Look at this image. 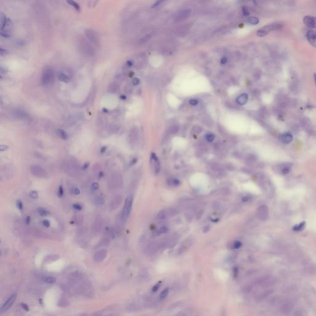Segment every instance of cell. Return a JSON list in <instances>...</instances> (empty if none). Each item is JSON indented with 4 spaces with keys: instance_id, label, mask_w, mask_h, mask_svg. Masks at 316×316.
<instances>
[{
    "instance_id": "6da1fadb",
    "label": "cell",
    "mask_w": 316,
    "mask_h": 316,
    "mask_svg": "<svg viewBox=\"0 0 316 316\" xmlns=\"http://www.w3.org/2000/svg\"><path fill=\"white\" fill-rule=\"evenodd\" d=\"M0 34L3 37L9 38L11 35L13 23L11 20L6 16V15L1 13L0 17Z\"/></svg>"
},
{
    "instance_id": "7a4b0ae2",
    "label": "cell",
    "mask_w": 316,
    "mask_h": 316,
    "mask_svg": "<svg viewBox=\"0 0 316 316\" xmlns=\"http://www.w3.org/2000/svg\"><path fill=\"white\" fill-rule=\"evenodd\" d=\"M283 27V25L281 23L279 22H275L270 23V24H268L265 25L264 27H262L261 29H259L256 32V35L258 37H266L271 32L273 31H277L282 29Z\"/></svg>"
},
{
    "instance_id": "3957f363",
    "label": "cell",
    "mask_w": 316,
    "mask_h": 316,
    "mask_svg": "<svg viewBox=\"0 0 316 316\" xmlns=\"http://www.w3.org/2000/svg\"><path fill=\"white\" fill-rule=\"evenodd\" d=\"M77 46L79 51L83 54L90 56H93L95 54V51L93 48L85 39L80 38L78 40Z\"/></svg>"
},
{
    "instance_id": "277c9868",
    "label": "cell",
    "mask_w": 316,
    "mask_h": 316,
    "mask_svg": "<svg viewBox=\"0 0 316 316\" xmlns=\"http://www.w3.org/2000/svg\"><path fill=\"white\" fill-rule=\"evenodd\" d=\"M85 35L88 40H89L95 46L100 45V38L99 34L95 30L91 29H87L84 32Z\"/></svg>"
},
{
    "instance_id": "5b68a950",
    "label": "cell",
    "mask_w": 316,
    "mask_h": 316,
    "mask_svg": "<svg viewBox=\"0 0 316 316\" xmlns=\"http://www.w3.org/2000/svg\"><path fill=\"white\" fill-rule=\"evenodd\" d=\"M54 71L51 68H46L42 75V83L43 85H48L53 81Z\"/></svg>"
},
{
    "instance_id": "8992f818",
    "label": "cell",
    "mask_w": 316,
    "mask_h": 316,
    "mask_svg": "<svg viewBox=\"0 0 316 316\" xmlns=\"http://www.w3.org/2000/svg\"><path fill=\"white\" fill-rule=\"evenodd\" d=\"M133 205V197L131 196H129L125 200V205L123 206L122 213V219L123 221H126L129 217Z\"/></svg>"
},
{
    "instance_id": "52a82bcc",
    "label": "cell",
    "mask_w": 316,
    "mask_h": 316,
    "mask_svg": "<svg viewBox=\"0 0 316 316\" xmlns=\"http://www.w3.org/2000/svg\"><path fill=\"white\" fill-rule=\"evenodd\" d=\"M292 167V164L291 162H283L280 164L276 165L274 167V171L276 173L282 175H285L288 174Z\"/></svg>"
},
{
    "instance_id": "ba28073f",
    "label": "cell",
    "mask_w": 316,
    "mask_h": 316,
    "mask_svg": "<svg viewBox=\"0 0 316 316\" xmlns=\"http://www.w3.org/2000/svg\"><path fill=\"white\" fill-rule=\"evenodd\" d=\"M30 171L32 174L38 178H46L48 177V174L46 170L41 166L38 165H34L31 166Z\"/></svg>"
},
{
    "instance_id": "9c48e42d",
    "label": "cell",
    "mask_w": 316,
    "mask_h": 316,
    "mask_svg": "<svg viewBox=\"0 0 316 316\" xmlns=\"http://www.w3.org/2000/svg\"><path fill=\"white\" fill-rule=\"evenodd\" d=\"M16 298H17L16 294H13L11 296H10L9 298L6 300V302L4 303L2 305V306L1 307V309H0V312H1V313H4V312H6L7 309H9L12 306V305H13L15 300H16Z\"/></svg>"
},
{
    "instance_id": "30bf717a",
    "label": "cell",
    "mask_w": 316,
    "mask_h": 316,
    "mask_svg": "<svg viewBox=\"0 0 316 316\" xmlns=\"http://www.w3.org/2000/svg\"><path fill=\"white\" fill-rule=\"evenodd\" d=\"M107 255V251L105 249H101L97 251L94 254L93 259L97 262H101L106 259Z\"/></svg>"
},
{
    "instance_id": "8fae6325",
    "label": "cell",
    "mask_w": 316,
    "mask_h": 316,
    "mask_svg": "<svg viewBox=\"0 0 316 316\" xmlns=\"http://www.w3.org/2000/svg\"><path fill=\"white\" fill-rule=\"evenodd\" d=\"M303 23L310 29H316V17L306 15L303 19Z\"/></svg>"
},
{
    "instance_id": "7c38bea8",
    "label": "cell",
    "mask_w": 316,
    "mask_h": 316,
    "mask_svg": "<svg viewBox=\"0 0 316 316\" xmlns=\"http://www.w3.org/2000/svg\"><path fill=\"white\" fill-rule=\"evenodd\" d=\"M12 115H13V116L15 119H17L18 120H24L29 117V115H28L26 112L21 109L14 110L12 112Z\"/></svg>"
},
{
    "instance_id": "4fadbf2b",
    "label": "cell",
    "mask_w": 316,
    "mask_h": 316,
    "mask_svg": "<svg viewBox=\"0 0 316 316\" xmlns=\"http://www.w3.org/2000/svg\"><path fill=\"white\" fill-rule=\"evenodd\" d=\"M257 214L259 219L262 221H265L268 217V210L266 206H260L257 212Z\"/></svg>"
},
{
    "instance_id": "5bb4252c",
    "label": "cell",
    "mask_w": 316,
    "mask_h": 316,
    "mask_svg": "<svg viewBox=\"0 0 316 316\" xmlns=\"http://www.w3.org/2000/svg\"><path fill=\"white\" fill-rule=\"evenodd\" d=\"M306 38L311 45L316 48V32L312 30H309L306 34Z\"/></svg>"
},
{
    "instance_id": "9a60e30c",
    "label": "cell",
    "mask_w": 316,
    "mask_h": 316,
    "mask_svg": "<svg viewBox=\"0 0 316 316\" xmlns=\"http://www.w3.org/2000/svg\"><path fill=\"white\" fill-rule=\"evenodd\" d=\"M151 160L152 165L153 166V167H154V172L156 174H157L159 173L161 167H160V163L159 160L156 156V155L154 153H152Z\"/></svg>"
},
{
    "instance_id": "2e32d148",
    "label": "cell",
    "mask_w": 316,
    "mask_h": 316,
    "mask_svg": "<svg viewBox=\"0 0 316 316\" xmlns=\"http://www.w3.org/2000/svg\"><path fill=\"white\" fill-rule=\"evenodd\" d=\"M278 139L281 142L288 144L291 143L293 140V137H292L291 134L289 133H285L280 135Z\"/></svg>"
},
{
    "instance_id": "e0dca14e",
    "label": "cell",
    "mask_w": 316,
    "mask_h": 316,
    "mask_svg": "<svg viewBox=\"0 0 316 316\" xmlns=\"http://www.w3.org/2000/svg\"><path fill=\"white\" fill-rule=\"evenodd\" d=\"M191 14V10L190 9H185L183 10L177 14V19L179 21L180 20H183L189 16L190 14Z\"/></svg>"
},
{
    "instance_id": "ac0fdd59",
    "label": "cell",
    "mask_w": 316,
    "mask_h": 316,
    "mask_svg": "<svg viewBox=\"0 0 316 316\" xmlns=\"http://www.w3.org/2000/svg\"><path fill=\"white\" fill-rule=\"evenodd\" d=\"M169 212L167 209H164L161 211L157 215V217H156L157 220L159 221H164V220L166 219L168 217V216H169Z\"/></svg>"
},
{
    "instance_id": "d6986e66",
    "label": "cell",
    "mask_w": 316,
    "mask_h": 316,
    "mask_svg": "<svg viewBox=\"0 0 316 316\" xmlns=\"http://www.w3.org/2000/svg\"><path fill=\"white\" fill-rule=\"evenodd\" d=\"M248 99V95L246 93H243L237 98V102L240 105H244L247 103Z\"/></svg>"
},
{
    "instance_id": "ffe728a7",
    "label": "cell",
    "mask_w": 316,
    "mask_h": 316,
    "mask_svg": "<svg viewBox=\"0 0 316 316\" xmlns=\"http://www.w3.org/2000/svg\"><path fill=\"white\" fill-rule=\"evenodd\" d=\"M121 178L118 176V175H113L110 180V184L113 187L115 186H118L119 183H121Z\"/></svg>"
},
{
    "instance_id": "44dd1931",
    "label": "cell",
    "mask_w": 316,
    "mask_h": 316,
    "mask_svg": "<svg viewBox=\"0 0 316 316\" xmlns=\"http://www.w3.org/2000/svg\"><path fill=\"white\" fill-rule=\"evenodd\" d=\"M121 203V198L120 197H117L114 198L113 201L111 203L110 208L111 209H116L118 206L120 205V204Z\"/></svg>"
},
{
    "instance_id": "7402d4cb",
    "label": "cell",
    "mask_w": 316,
    "mask_h": 316,
    "mask_svg": "<svg viewBox=\"0 0 316 316\" xmlns=\"http://www.w3.org/2000/svg\"><path fill=\"white\" fill-rule=\"evenodd\" d=\"M67 3L68 5H69L72 7H73L75 10H77V11H81V6H80L78 4L76 1H75L74 0H67Z\"/></svg>"
},
{
    "instance_id": "603a6c76",
    "label": "cell",
    "mask_w": 316,
    "mask_h": 316,
    "mask_svg": "<svg viewBox=\"0 0 316 316\" xmlns=\"http://www.w3.org/2000/svg\"><path fill=\"white\" fill-rule=\"evenodd\" d=\"M56 132H57L58 135L59 137L60 138H62V139H63V140H66L68 139V135H67V133H66V131H65L64 130H62V129H58Z\"/></svg>"
},
{
    "instance_id": "cb8c5ba5",
    "label": "cell",
    "mask_w": 316,
    "mask_h": 316,
    "mask_svg": "<svg viewBox=\"0 0 316 316\" xmlns=\"http://www.w3.org/2000/svg\"><path fill=\"white\" fill-rule=\"evenodd\" d=\"M247 22L249 24L255 25L258 24L259 22V20L256 17L252 16V17H249L248 19H247Z\"/></svg>"
},
{
    "instance_id": "d4e9b609",
    "label": "cell",
    "mask_w": 316,
    "mask_h": 316,
    "mask_svg": "<svg viewBox=\"0 0 316 316\" xmlns=\"http://www.w3.org/2000/svg\"><path fill=\"white\" fill-rule=\"evenodd\" d=\"M59 80L62 82H69L70 81L69 77L64 73H61L59 75Z\"/></svg>"
},
{
    "instance_id": "484cf974",
    "label": "cell",
    "mask_w": 316,
    "mask_h": 316,
    "mask_svg": "<svg viewBox=\"0 0 316 316\" xmlns=\"http://www.w3.org/2000/svg\"><path fill=\"white\" fill-rule=\"evenodd\" d=\"M305 222H302L300 223H299V224L295 225L293 228V230L294 231H301L304 228H305Z\"/></svg>"
},
{
    "instance_id": "4316f807",
    "label": "cell",
    "mask_w": 316,
    "mask_h": 316,
    "mask_svg": "<svg viewBox=\"0 0 316 316\" xmlns=\"http://www.w3.org/2000/svg\"><path fill=\"white\" fill-rule=\"evenodd\" d=\"M118 90V85L115 83H111L108 87V91L111 93H115Z\"/></svg>"
},
{
    "instance_id": "83f0119b",
    "label": "cell",
    "mask_w": 316,
    "mask_h": 316,
    "mask_svg": "<svg viewBox=\"0 0 316 316\" xmlns=\"http://www.w3.org/2000/svg\"><path fill=\"white\" fill-rule=\"evenodd\" d=\"M59 258V256H57V255H50V256H47L46 258L45 262L54 261H56V260H57Z\"/></svg>"
},
{
    "instance_id": "f1b7e54d",
    "label": "cell",
    "mask_w": 316,
    "mask_h": 316,
    "mask_svg": "<svg viewBox=\"0 0 316 316\" xmlns=\"http://www.w3.org/2000/svg\"><path fill=\"white\" fill-rule=\"evenodd\" d=\"M105 199L101 197H98L95 200V204L97 206H101L105 204Z\"/></svg>"
},
{
    "instance_id": "f546056e",
    "label": "cell",
    "mask_w": 316,
    "mask_h": 316,
    "mask_svg": "<svg viewBox=\"0 0 316 316\" xmlns=\"http://www.w3.org/2000/svg\"><path fill=\"white\" fill-rule=\"evenodd\" d=\"M168 294H169V289L166 288L165 290H164L161 292V293L160 294V299L164 300V299H166L167 297Z\"/></svg>"
},
{
    "instance_id": "4dcf8cb0",
    "label": "cell",
    "mask_w": 316,
    "mask_h": 316,
    "mask_svg": "<svg viewBox=\"0 0 316 316\" xmlns=\"http://www.w3.org/2000/svg\"><path fill=\"white\" fill-rule=\"evenodd\" d=\"M169 231V229H168L167 227H166V226H163V227H161L160 229L157 231V234L158 235H161V234H163V233H165L166 232H167V231Z\"/></svg>"
},
{
    "instance_id": "1f68e13d",
    "label": "cell",
    "mask_w": 316,
    "mask_h": 316,
    "mask_svg": "<svg viewBox=\"0 0 316 316\" xmlns=\"http://www.w3.org/2000/svg\"><path fill=\"white\" fill-rule=\"evenodd\" d=\"M38 213H39L40 215H41V216H43V217L47 216V215H48L50 214V213L48 211L45 210V209H38Z\"/></svg>"
},
{
    "instance_id": "d6a6232c",
    "label": "cell",
    "mask_w": 316,
    "mask_h": 316,
    "mask_svg": "<svg viewBox=\"0 0 316 316\" xmlns=\"http://www.w3.org/2000/svg\"><path fill=\"white\" fill-rule=\"evenodd\" d=\"M169 182H168V183H169V185H174V186H177V185H178L180 184V181L176 179V178H172V179H170Z\"/></svg>"
},
{
    "instance_id": "836d02e7",
    "label": "cell",
    "mask_w": 316,
    "mask_h": 316,
    "mask_svg": "<svg viewBox=\"0 0 316 316\" xmlns=\"http://www.w3.org/2000/svg\"><path fill=\"white\" fill-rule=\"evenodd\" d=\"M45 281L47 283L53 284L56 282V279L54 277H46L45 278Z\"/></svg>"
},
{
    "instance_id": "e575fe53",
    "label": "cell",
    "mask_w": 316,
    "mask_h": 316,
    "mask_svg": "<svg viewBox=\"0 0 316 316\" xmlns=\"http://www.w3.org/2000/svg\"><path fill=\"white\" fill-rule=\"evenodd\" d=\"M29 196L33 199H37L38 197V193L35 191H31L29 193Z\"/></svg>"
},
{
    "instance_id": "d590c367",
    "label": "cell",
    "mask_w": 316,
    "mask_h": 316,
    "mask_svg": "<svg viewBox=\"0 0 316 316\" xmlns=\"http://www.w3.org/2000/svg\"><path fill=\"white\" fill-rule=\"evenodd\" d=\"M214 138H215L214 135L213 134H207L206 136V140H207L208 142H213V141L214 140Z\"/></svg>"
},
{
    "instance_id": "8d00e7d4",
    "label": "cell",
    "mask_w": 316,
    "mask_h": 316,
    "mask_svg": "<svg viewBox=\"0 0 316 316\" xmlns=\"http://www.w3.org/2000/svg\"><path fill=\"white\" fill-rule=\"evenodd\" d=\"M99 184L97 182L93 183H92L91 186V189L93 191L98 190L99 189Z\"/></svg>"
},
{
    "instance_id": "74e56055",
    "label": "cell",
    "mask_w": 316,
    "mask_h": 316,
    "mask_svg": "<svg viewBox=\"0 0 316 316\" xmlns=\"http://www.w3.org/2000/svg\"><path fill=\"white\" fill-rule=\"evenodd\" d=\"M164 1V0H156V2L153 4V5L152 6V7H153V8H154V7L159 6V5H161Z\"/></svg>"
},
{
    "instance_id": "f35d334b",
    "label": "cell",
    "mask_w": 316,
    "mask_h": 316,
    "mask_svg": "<svg viewBox=\"0 0 316 316\" xmlns=\"http://www.w3.org/2000/svg\"><path fill=\"white\" fill-rule=\"evenodd\" d=\"M242 13H243V14L244 15H245V16H248V15H250V11H248V9L246 8V7H242Z\"/></svg>"
},
{
    "instance_id": "ab89813d",
    "label": "cell",
    "mask_w": 316,
    "mask_h": 316,
    "mask_svg": "<svg viewBox=\"0 0 316 316\" xmlns=\"http://www.w3.org/2000/svg\"><path fill=\"white\" fill-rule=\"evenodd\" d=\"M242 245V244L239 241H235L233 243V248L235 249H238L239 248H240Z\"/></svg>"
},
{
    "instance_id": "60d3db41",
    "label": "cell",
    "mask_w": 316,
    "mask_h": 316,
    "mask_svg": "<svg viewBox=\"0 0 316 316\" xmlns=\"http://www.w3.org/2000/svg\"><path fill=\"white\" fill-rule=\"evenodd\" d=\"M58 197H61L63 196L64 195V190H63V188L62 186H60L59 187V189H58Z\"/></svg>"
},
{
    "instance_id": "b9f144b4",
    "label": "cell",
    "mask_w": 316,
    "mask_h": 316,
    "mask_svg": "<svg viewBox=\"0 0 316 316\" xmlns=\"http://www.w3.org/2000/svg\"><path fill=\"white\" fill-rule=\"evenodd\" d=\"M16 205H17V207H18V209L19 210H22L23 209V204H22V201H20V200H19V201H17Z\"/></svg>"
},
{
    "instance_id": "7bdbcfd3",
    "label": "cell",
    "mask_w": 316,
    "mask_h": 316,
    "mask_svg": "<svg viewBox=\"0 0 316 316\" xmlns=\"http://www.w3.org/2000/svg\"><path fill=\"white\" fill-rule=\"evenodd\" d=\"M198 101L197 99H192L191 100H190V104L191 105V106H196L198 104Z\"/></svg>"
},
{
    "instance_id": "ee69618b",
    "label": "cell",
    "mask_w": 316,
    "mask_h": 316,
    "mask_svg": "<svg viewBox=\"0 0 316 316\" xmlns=\"http://www.w3.org/2000/svg\"><path fill=\"white\" fill-rule=\"evenodd\" d=\"M21 306L22 307V309L23 310H25V311H29V306H28L25 303H21Z\"/></svg>"
},
{
    "instance_id": "f6af8a7d",
    "label": "cell",
    "mask_w": 316,
    "mask_h": 316,
    "mask_svg": "<svg viewBox=\"0 0 316 316\" xmlns=\"http://www.w3.org/2000/svg\"><path fill=\"white\" fill-rule=\"evenodd\" d=\"M73 207L76 210H78V211H81L82 209V207L80 205H78V204H74V205H73Z\"/></svg>"
},
{
    "instance_id": "bcb514c9",
    "label": "cell",
    "mask_w": 316,
    "mask_h": 316,
    "mask_svg": "<svg viewBox=\"0 0 316 316\" xmlns=\"http://www.w3.org/2000/svg\"><path fill=\"white\" fill-rule=\"evenodd\" d=\"M42 223H43V225L45 227L48 228L50 226V222L48 221V220H44Z\"/></svg>"
},
{
    "instance_id": "7dc6e473",
    "label": "cell",
    "mask_w": 316,
    "mask_h": 316,
    "mask_svg": "<svg viewBox=\"0 0 316 316\" xmlns=\"http://www.w3.org/2000/svg\"><path fill=\"white\" fill-rule=\"evenodd\" d=\"M72 193L74 195H79L80 193H81V191H80V190L78 189H77V188H74V189H73V190H72Z\"/></svg>"
},
{
    "instance_id": "c3c4849f",
    "label": "cell",
    "mask_w": 316,
    "mask_h": 316,
    "mask_svg": "<svg viewBox=\"0 0 316 316\" xmlns=\"http://www.w3.org/2000/svg\"><path fill=\"white\" fill-rule=\"evenodd\" d=\"M132 83H133V85H134L137 86V85H138V84L140 83V80H139L138 78H135L133 80Z\"/></svg>"
},
{
    "instance_id": "681fc988",
    "label": "cell",
    "mask_w": 316,
    "mask_h": 316,
    "mask_svg": "<svg viewBox=\"0 0 316 316\" xmlns=\"http://www.w3.org/2000/svg\"><path fill=\"white\" fill-rule=\"evenodd\" d=\"M178 130V128L177 126H174L171 129V132L172 134H176Z\"/></svg>"
},
{
    "instance_id": "f907efd6",
    "label": "cell",
    "mask_w": 316,
    "mask_h": 316,
    "mask_svg": "<svg viewBox=\"0 0 316 316\" xmlns=\"http://www.w3.org/2000/svg\"><path fill=\"white\" fill-rule=\"evenodd\" d=\"M0 149H1V151H6V150L8 149V146H7V145H1V147H0Z\"/></svg>"
},
{
    "instance_id": "816d5d0a",
    "label": "cell",
    "mask_w": 316,
    "mask_h": 316,
    "mask_svg": "<svg viewBox=\"0 0 316 316\" xmlns=\"http://www.w3.org/2000/svg\"><path fill=\"white\" fill-rule=\"evenodd\" d=\"M0 53H1V56L6 55L7 53V51L6 50H4L3 48H1V50H0Z\"/></svg>"
},
{
    "instance_id": "f5cc1de1",
    "label": "cell",
    "mask_w": 316,
    "mask_h": 316,
    "mask_svg": "<svg viewBox=\"0 0 316 316\" xmlns=\"http://www.w3.org/2000/svg\"><path fill=\"white\" fill-rule=\"evenodd\" d=\"M227 62V59L225 57H223L221 60V63L222 64H225Z\"/></svg>"
},
{
    "instance_id": "db71d44e",
    "label": "cell",
    "mask_w": 316,
    "mask_h": 316,
    "mask_svg": "<svg viewBox=\"0 0 316 316\" xmlns=\"http://www.w3.org/2000/svg\"><path fill=\"white\" fill-rule=\"evenodd\" d=\"M159 283H158V285H155V286L153 287V292L156 291L158 290V289L159 288Z\"/></svg>"
},
{
    "instance_id": "11a10c76",
    "label": "cell",
    "mask_w": 316,
    "mask_h": 316,
    "mask_svg": "<svg viewBox=\"0 0 316 316\" xmlns=\"http://www.w3.org/2000/svg\"><path fill=\"white\" fill-rule=\"evenodd\" d=\"M132 64H133V62H132V61H128V62H127V65H128V66H129V67H131V66H132Z\"/></svg>"
},
{
    "instance_id": "9f6ffc18",
    "label": "cell",
    "mask_w": 316,
    "mask_h": 316,
    "mask_svg": "<svg viewBox=\"0 0 316 316\" xmlns=\"http://www.w3.org/2000/svg\"><path fill=\"white\" fill-rule=\"evenodd\" d=\"M30 222V217H27V219H26V222H27V224H29Z\"/></svg>"
},
{
    "instance_id": "6f0895ef",
    "label": "cell",
    "mask_w": 316,
    "mask_h": 316,
    "mask_svg": "<svg viewBox=\"0 0 316 316\" xmlns=\"http://www.w3.org/2000/svg\"><path fill=\"white\" fill-rule=\"evenodd\" d=\"M89 164L87 163L86 164H85V166H83V169H87V168L89 167Z\"/></svg>"
},
{
    "instance_id": "680465c9",
    "label": "cell",
    "mask_w": 316,
    "mask_h": 316,
    "mask_svg": "<svg viewBox=\"0 0 316 316\" xmlns=\"http://www.w3.org/2000/svg\"><path fill=\"white\" fill-rule=\"evenodd\" d=\"M314 80H315V84H316V73L314 74Z\"/></svg>"
},
{
    "instance_id": "91938a15",
    "label": "cell",
    "mask_w": 316,
    "mask_h": 316,
    "mask_svg": "<svg viewBox=\"0 0 316 316\" xmlns=\"http://www.w3.org/2000/svg\"><path fill=\"white\" fill-rule=\"evenodd\" d=\"M315 1H316V0H315Z\"/></svg>"
}]
</instances>
